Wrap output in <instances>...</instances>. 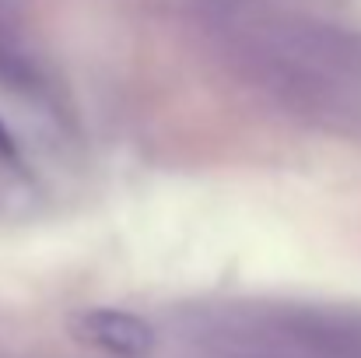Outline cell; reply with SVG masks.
<instances>
[{"label":"cell","mask_w":361,"mask_h":358,"mask_svg":"<svg viewBox=\"0 0 361 358\" xmlns=\"http://www.w3.org/2000/svg\"><path fill=\"white\" fill-rule=\"evenodd\" d=\"M74 334L113 358H147L158 345V334L147 320L123 309H88L78 316Z\"/></svg>","instance_id":"cell-1"}]
</instances>
